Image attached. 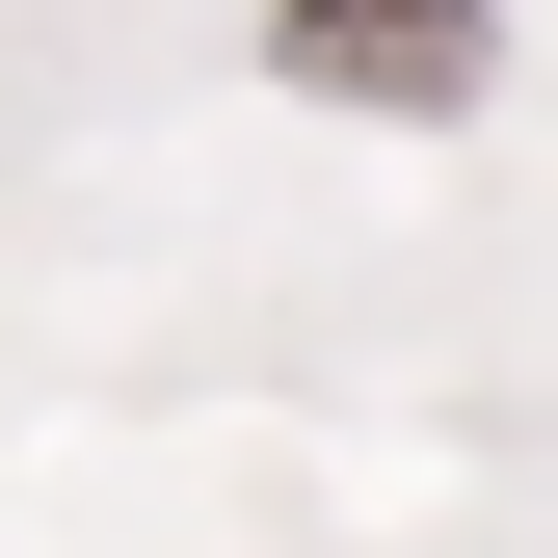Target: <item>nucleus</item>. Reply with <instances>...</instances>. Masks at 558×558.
I'll use <instances>...</instances> for the list:
<instances>
[{"label": "nucleus", "mask_w": 558, "mask_h": 558, "mask_svg": "<svg viewBox=\"0 0 558 558\" xmlns=\"http://www.w3.org/2000/svg\"><path fill=\"white\" fill-rule=\"evenodd\" d=\"M266 53L319 107H478V0H266Z\"/></svg>", "instance_id": "f257e3e1"}]
</instances>
